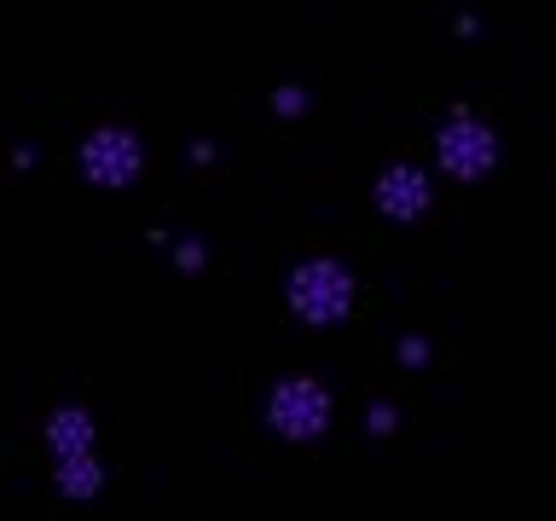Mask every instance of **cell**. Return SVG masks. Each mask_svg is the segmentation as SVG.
Listing matches in <instances>:
<instances>
[{
    "instance_id": "cell-1",
    "label": "cell",
    "mask_w": 556,
    "mask_h": 521,
    "mask_svg": "<svg viewBox=\"0 0 556 521\" xmlns=\"http://www.w3.org/2000/svg\"><path fill=\"white\" fill-rule=\"evenodd\" d=\"M434 151H441V163L452 168V174H481L486 163L498 156V139H493V128H486L481 116H469V111H452L446 116V128L434 134Z\"/></svg>"
},
{
    "instance_id": "cell-2",
    "label": "cell",
    "mask_w": 556,
    "mask_h": 521,
    "mask_svg": "<svg viewBox=\"0 0 556 521\" xmlns=\"http://www.w3.org/2000/svg\"><path fill=\"white\" fill-rule=\"evenodd\" d=\"M81 163H87V174H93L99 186H122L139 168V139L128 128H99L81 145Z\"/></svg>"
},
{
    "instance_id": "cell-3",
    "label": "cell",
    "mask_w": 556,
    "mask_h": 521,
    "mask_svg": "<svg viewBox=\"0 0 556 521\" xmlns=\"http://www.w3.org/2000/svg\"><path fill=\"white\" fill-rule=\"evenodd\" d=\"M295 302H302L313 319H337L348 307V278L342 267H330V260H313V267L295 272Z\"/></svg>"
},
{
    "instance_id": "cell-4",
    "label": "cell",
    "mask_w": 556,
    "mask_h": 521,
    "mask_svg": "<svg viewBox=\"0 0 556 521\" xmlns=\"http://www.w3.org/2000/svg\"><path fill=\"white\" fill-rule=\"evenodd\" d=\"M377 203L389 208V215H417V208L429 203V180H424V168L394 163V168L377 180Z\"/></svg>"
},
{
    "instance_id": "cell-5",
    "label": "cell",
    "mask_w": 556,
    "mask_h": 521,
    "mask_svg": "<svg viewBox=\"0 0 556 521\" xmlns=\"http://www.w3.org/2000/svg\"><path fill=\"white\" fill-rule=\"evenodd\" d=\"M273 406H278L273 417H278L285 429H319V423H325V394L313 389V382H285Z\"/></svg>"
}]
</instances>
